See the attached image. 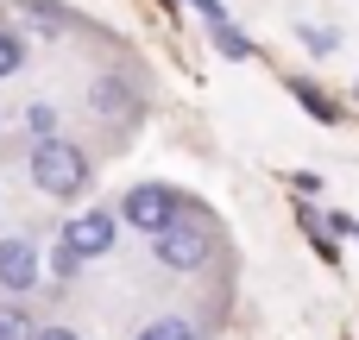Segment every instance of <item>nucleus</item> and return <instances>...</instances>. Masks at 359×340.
<instances>
[{"label":"nucleus","mask_w":359,"mask_h":340,"mask_svg":"<svg viewBox=\"0 0 359 340\" xmlns=\"http://www.w3.org/2000/svg\"><path fill=\"white\" fill-rule=\"evenodd\" d=\"M88 177H95V164H88V151H82L76 139L50 132V139H38V145H32V183H38V196L76 202V196L88 189Z\"/></svg>","instance_id":"nucleus-1"},{"label":"nucleus","mask_w":359,"mask_h":340,"mask_svg":"<svg viewBox=\"0 0 359 340\" xmlns=\"http://www.w3.org/2000/svg\"><path fill=\"white\" fill-rule=\"evenodd\" d=\"M215 246H221V233H215V221L202 215V208H183L158 240H151V259L164 265V271H208L215 265Z\"/></svg>","instance_id":"nucleus-2"},{"label":"nucleus","mask_w":359,"mask_h":340,"mask_svg":"<svg viewBox=\"0 0 359 340\" xmlns=\"http://www.w3.org/2000/svg\"><path fill=\"white\" fill-rule=\"evenodd\" d=\"M183 208H189V202H183V189H170V183H139V189L120 196V221L139 227V233H151V240H158Z\"/></svg>","instance_id":"nucleus-3"},{"label":"nucleus","mask_w":359,"mask_h":340,"mask_svg":"<svg viewBox=\"0 0 359 340\" xmlns=\"http://www.w3.org/2000/svg\"><path fill=\"white\" fill-rule=\"evenodd\" d=\"M114 233H120V215H114V208H88V215H76V221L63 227V246L88 265V259L114 252Z\"/></svg>","instance_id":"nucleus-4"},{"label":"nucleus","mask_w":359,"mask_h":340,"mask_svg":"<svg viewBox=\"0 0 359 340\" xmlns=\"http://www.w3.org/2000/svg\"><path fill=\"white\" fill-rule=\"evenodd\" d=\"M0 290L6 297H25V290H38V246L32 240H0Z\"/></svg>","instance_id":"nucleus-5"},{"label":"nucleus","mask_w":359,"mask_h":340,"mask_svg":"<svg viewBox=\"0 0 359 340\" xmlns=\"http://www.w3.org/2000/svg\"><path fill=\"white\" fill-rule=\"evenodd\" d=\"M88 107H95L101 120H133V114H139V101H133V88H126V82H114V76H101V82H95V95H88Z\"/></svg>","instance_id":"nucleus-6"},{"label":"nucleus","mask_w":359,"mask_h":340,"mask_svg":"<svg viewBox=\"0 0 359 340\" xmlns=\"http://www.w3.org/2000/svg\"><path fill=\"white\" fill-rule=\"evenodd\" d=\"M19 19L38 25V32H69V25H82L76 13H63V6H50V0H19Z\"/></svg>","instance_id":"nucleus-7"},{"label":"nucleus","mask_w":359,"mask_h":340,"mask_svg":"<svg viewBox=\"0 0 359 340\" xmlns=\"http://www.w3.org/2000/svg\"><path fill=\"white\" fill-rule=\"evenodd\" d=\"M133 340H202V328L189 315H158V322H145Z\"/></svg>","instance_id":"nucleus-8"},{"label":"nucleus","mask_w":359,"mask_h":340,"mask_svg":"<svg viewBox=\"0 0 359 340\" xmlns=\"http://www.w3.org/2000/svg\"><path fill=\"white\" fill-rule=\"evenodd\" d=\"M290 95H297V101H303V114H316L322 126H334V120H341V107H334V101H328L316 82H290Z\"/></svg>","instance_id":"nucleus-9"},{"label":"nucleus","mask_w":359,"mask_h":340,"mask_svg":"<svg viewBox=\"0 0 359 340\" xmlns=\"http://www.w3.org/2000/svg\"><path fill=\"white\" fill-rule=\"evenodd\" d=\"M0 340H38L32 315H25L19 303H0Z\"/></svg>","instance_id":"nucleus-10"},{"label":"nucleus","mask_w":359,"mask_h":340,"mask_svg":"<svg viewBox=\"0 0 359 340\" xmlns=\"http://www.w3.org/2000/svg\"><path fill=\"white\" fill-rule=\"evenodd\" d=\"M208 32H215V50H221V57H233V63H240V57H252V38H246V32H233L227 19H221V25H208Z\"/></svg>","instance_id":"nucleus-11"},{"label":"nucleus","mask_w":359,"mask_h":340,"mask_svg":"<svg viewBox=\"0 0 359 340\" xmlns=\"http://www.w3.org/2000/svg\"><path fill=\"white\" fill-rule=\"evenodd\" d=\"M297 38H303V44L316 50V57H328V50H341V32H334V25H303Z\"/></svg>","instance_id":"nucleus-12"},{"label":"nucleus","mask_w":359,"mask_h":340,"mask_svg":"<svg viewBox=\"0 0 359 340\" xmlns=\"http://www.w3.org/2000/svg\"><path fill=\"white\" fill-rule=\"evenodd\" d=\"M19 63H25V38L19 32H0V76H13Z\"/></svg>","instance_id":"nucleus-13"},{"label":"nucleus","mask_w":359,"mask_h":340,"mask_svg":"<svg viewBox=\"0 0 359 340\" xmlns=\"http://www.w3.org/2000/svg\"><path fill=\"white\" fill-rule=\"evenodd\" d=\"M25 126H32V132H38V139H50V126H57V114H50V107H38V101H32V107H25Z\"/></svg>","instance_id":"nucleus-14"},{"label":"nucleus","mask_w":359,"mask_h":340,"mask_svg":"<svg viewBox=\"0 0 359 340\" xmlns=\"http://www.w3.org/2000/svg\"><path fill=\"white\" fill-rule=\"evenodd\" d=\"M50 271H57V278H76V271H82V259H76V252L57 240V252H50Z\"/></svg>","instance_id":"nucleus-15"},{"label":"nucleus","mask_w":359,"mask_h":340,"mask_svg":"<svg viewBox=\"0 0 359 340\" xmlns=\"http://www.w3.org/2000/svg\"><path fill=\"white\" fill-rule=\"evenodd\" d=\"M189 6H196V13H202L208 25H221V19H227V6H221V0H189Z\"/></svg>","instance_id":"nucleus-16"},{"label":"nucleus","mask_w":359,"mask_h":340,"mask_svg":"<svg viewBox=\"0 0 359 340\" xmlns=\"http://www.w3.org/2000/svg\"><path fill=\"white\" fill-rule=\"evenodd\" d=\"M38 340H82L76 328H38Z\"/></svg>","instance_id":"nucleus-17"},{"label":"nucleus","mask_w":359,"mask_h":340,"mask_svg":"<svg viewBox=\"0 0 359 340\" xmlns=\"http://www.w3.org/2000/svg\"><path fill=\"white\" fill-rule=\"evenodd\" d=\"M353 95H359V82H353Z\"/></svg>","instance_id":"nucleus-18"},{"label":"nucleus","mask_w":359,"mask_h":340,"mask_svg":"<svg viewBox=\"0 0 359 340\" xmlns=\"http://www.w3.org/2000/svg\"><path fill=\"white\" fill-rule=\"evenodd\" d=\"M353 233H359V227H353Z\"/></svg>","instance_id":"nucleus-19"}]
</instances>
